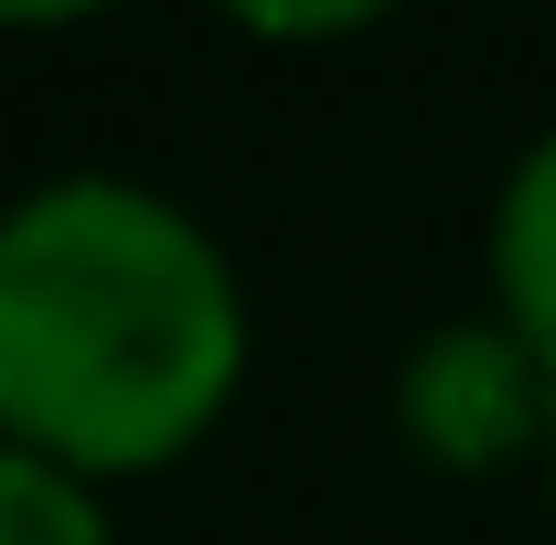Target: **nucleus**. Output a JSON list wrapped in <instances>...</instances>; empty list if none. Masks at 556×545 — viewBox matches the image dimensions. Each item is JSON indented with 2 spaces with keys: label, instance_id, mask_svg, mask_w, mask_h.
Segmentation results:
<instances>
[{
  "label": "nucleus",
  "instance_id": "nucleus-1",
  "mask_svg": "<svg viewBox=\"0 0 556 545\" xmlns=\"http://www.w3.org/2000/svg\"><path fill=\"white\" fill-rule=\"evenodd\" d=\"M247 289L214 225L129 172L0 204V439L75 481L161 471L236 407Z\"/></svg>",
  "mask_w": 556,
  "mask_h": 545
},
{
  "label": "nucleus",
  "instance_id": "nucleus-2",
  "mask_svg": "<svg viewBox=\"0 0 556 545\" xmlns=\"http://www.w3.org/2000/svg\"><path fill=\"white\" fill-rule=\"evenodd\" d=\"M396 428L428 471H514V460H546L556 439V375L503 310L428 321L396 364Z\"/></svg>",
  "mask_w": 556,
  "mask_h": 545
},
{
  "label": "nucleus",
  "instance_id": "nucleus-3",
  "mask_svg": "<svg viewBox=\"0 0 556 545\" xmlns=\"http://www.w3.org/2000/svg\"><path fill=\"white\" fill-rule=\"evenodd\" d=\"M492 310L535 342L556 375V129L525 139L503 193H492Z\"/></svg>",
  "mask_w": 556,
  "mask_h": 545
},
{
  "label": "nucleus",
  "instance_id": "nucleus-4",
  "mask_svg": "<svg viewBox=\"0 0 556 545\" xmlns=\"http://www.w3.org/2000/svg\"><path fill=\"white\" fill-rule=\"evenodd\" d=\"M0 545H108L97 481H75L65 460H33V449L0 439Z\"/></svg>",
  "mask_w": 556,
  "mask_h": 545
},
{
  "label": "nucleus",
  "instance_id": "nucleus-5",
  "mask_svg": "<svg viewBox=\"0 0 556 545\" xmlns=\"http://www.w3.org/2000/svg\"><path fill=\"white\" fill-rule=\"evenodd\" d=\"M546 503H556V439H546Z\"/></svg>",
  "mask_w": 556,
  "mask_h": 545
}]
</instances>
